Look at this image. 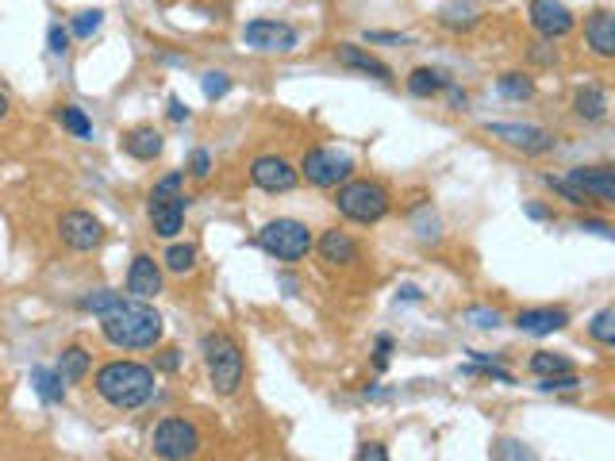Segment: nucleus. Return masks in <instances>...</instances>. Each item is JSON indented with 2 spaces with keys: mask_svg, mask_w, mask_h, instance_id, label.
Masks as SVG:
<instances>
[{
  "mask_svg": "<svg viewBox=\"0 0 615 461\" xmlns=\"http://www.w3.org/2000/svg\"><path fill=\"white\" fill-rule=\"evenodd\" d=\"M531 373L535 377H562V373H573V362L566 354H550V350H539L531 358Z\"/></svg>",
  "mask_w": 615,
  "mask_h": 461,
  "instance_id": "29",
  "label": "nucleus"
},
{
  "mask_svg": "<svg viewBox=\"0 0 615 461\" xmlns=\"http://www.w3.org/2000/svg\"><path fill=\"white\" fill-rule=\"evenodd\" d=\"M389 350H393V339H389V335H381V339H377V369H385V365H389Z\"/></svg>",
  "mask_w": 615,
  "mask_h": 461,
  "instance_id": "44",
  "label": "nucleus"
},
{
  "mask_svg": "<svg viewBox=\"0 0 615 461\" xmlns=\"http://www.w3.org/2000/svg\"><path fill=\"white\" fill-rule=\"evenodd\" d=\"M542 185H546V189H554V193L562 196L566 204H573V208H592V200H589V196H581V193H577V189L569 185L566 177H554V173H542Z\"/></svg>",
  "mask_w": 615,
  "mask_h": 461,
  "instance_id": "32",
  "label": "nucleus"
},
{
  "mask_svg": "<svg viewBox=\"0 0 615 461\" xmlns=\"http://www.w3.org/2000/svg\"><path fill=\"white\" fill-rule=\"evenodd\" d=\"M58 123H62L74 139H93V123H89V116H85L77 104H62V108H58Z\"/></svg>",
  "mask_w": 615,
  "mask_h": 461,
  "instance_id": "30",
  "label": "nucleus"
},
{
  "mask_svg": "<svg viewBox=\"0 0 615 461\" xmlns=\"http://www.w3.org/2000/svg\"><path fill=\"white\" fill-rule=\"evenodd\" d=\"M316 250H320L323 266L331 269H346L358 262V243L346 235V231H339V227H331V231H323L320 243H316Z\"/></svg>",
  "mask_w": 615,
  "mask_h": 461,
  "instance_id": "18",
  "label": "nucleus"
},
{
  "mask_svg": "<svg viewBox=\"0 0 615 461\" xmlns=\"http://www.w3.org/2000/svg\"><path fill=\"white\" fill-rule=\"evenodd\" d=\"M585 47L596 54V58H615V16L612 8H596L589 12V20H585Z\"/></svg>",
  "mask_w": 615,
  "mask_h": 461,
  "instance_id": "16",
  "label": "nucleus"
},
{
  "mask_svg": "<svg viewBox=\"0 0 615 461\" xmlns=\"http://www.w3.org/2000/svg\"><path fill=\"white\" fill-rule=\"evenodd\" d=\"M585 381L577 373H562V377H539V392H569V389H581Z\"/></svg>",
  "mask_w": 615,
  "mask_h": 461,
  "instance_id": "36",
  "label": "nucleus"
},
{
  "mask_svg": "<svg viewBox=\"0 0 615 461\" xmlns=\"http://www.w3.org/2000/svg\"><path fill=\"white\" fill-rule=\"evenodd\" d=\"M439 24L450 27V31H466V27L477 24V16H473V8H443Z\"/></svg>",
  "mask_w": 615,
  "mask_h": 461,
  "instance_id": "35",
  "label": "nucleus"
},
{
  "mask_svg": "<svg viewBox=\"0 0 615 461\" xmlns=\"http://www.w3.org/2000/svg\"><path fill=\"white\" fill-rule=\"evenodd\" d=\"M208 173H212V154H208V150H193V154H189V177L204 181Z\"/></svg>",
  "mask_w": 615,
  "mask_h": 461,
  "instance_id": "39",
  "label": "nucleus"
},
{
  "mask_svg": "<svg viewBox=\"0 0 615 461\" xmlns=\"http://www.w3.org/2000/svg\"><path fill=\"white\" fill-rule=\"evenodd\" d=\"M281 289L289 292V296H296V281H293V277H281Z\"/></svg>",
  "mask_w": 615,
  "mask_h": 461,
  "instance_id": "49",
  "label": "nucleus"
},
{
  "mask_svg": "<svg viewBox=\"0 0 615 461\" xmlns=\"http://www.w3.org/2000/svg\"><path fill=\"white\" fill-rule=\"evenodd\" d=\"M100 335L116 350H150L162 339V316L147 300H123L108 316H100Z\"/></svg>",
  "mask_w": 615,
  "mask_h": 461,
  "instance_id": "2",
  "label": "nucleus"
},
{
  "mask_svg": "<svg viewBox=\"0 0 615 461\" xmlns=\"http://www.w3.org/2000/svg\"><path fill=\"white\" fill-rule=\"evenodd\" d=\"M466 319L473 327H481V331L500 327V312H496V308H466Z\"/></svg>",
  "mask_w": 615,
  "mask_h": 461,
  "instance_id": "37",
  "label": "nucleus"
},
{
  "mask_svg": "<svg viewBox=\"0 0 615 461\" xmlns=\"http://www.w3.org/2000/svg\"><path fill=\"white\" fill-rule=\"evenodd\" d=\"M181 365V354L177 350H162V358H158V369H166V373H173Z\"/></svg>",
  "mask_w": 615,
  "mask_h": 461,
  "instance_id": "46",
  "label": "nucleus"
},
{
  "mask_svg": "<svg viewBox=\"0 0 615 461\" xmlns=\"http://www.w3.org/2000/svg\"><path fill=\"white\" fill-rule=\"evenodd\" d=\"M516 327L523 335L542 339V335H554V331L569 327V312L566 308H527V312H519L516 316Z\"/></svg>",
  "mask_w": 615,
  "mask_h": 461,
  "instance_id": "19",
  "label": "nucleus"
},
{
  "mask_svg": "<svg viewBox=\"0 0 615 461\" xmlns=\"http://www.w3.org/2000/svg\"><path fill=\"white\" fill-rule=\"evenodd\" d=\"M243 43L250 50H262V54H289V50H296L300 35L285 20H250L243 27Z\"/></svg>",
  "mask_w": 615,
  "mask_h": 461,
  "instance_id": "10",
  "label": "nucleus"
},
{
  "mask_svg": "<svg viewBox=\"0 0 615 461\" xmlns=\"http://www.w3.org/2000/svg\"><path fill=\"white\" fill-rule=\"evenodd\" d=\"M58 239L70 250H77V254H89V250H97L104 243V223L93 212L74 208V212H66V216L58 219Z\"/></svg>",
  "mask_w": 615,
  "mask_h": 461,
  "instance_id": "11",
  "label": "nucleus"
},
{
  "mask_svg": "<svg viewBox=\"0 0 615 461\" xmlns=\"http://www.w3.org/2000/svg\"><path fill=\"white\" fill-rule=\"evenodd\" d=\"M335 208L350 223H381L389 216L393 200L385 193V185H377V181H346L335 189Z\"/></svg>",
  "mask_w": 615,
  "mask_h": 461,
  "instance_id": "5",
  "label": "nucleus"
},
{
  "mask_svg": "<svg viewBox=\"0 0 615 461\" xmlns=\"http://www.w3.org/2000/svg\"><path fill=\"white\" fill-rule=\"evenodd\" d=\"M492 458L496 461H539V454H535L523 438H496V442H492Z\"/></svg>",
  "mask_w": 615,
  "mask_h": 461,
  "instance_id": "28",
  "label": "nucleus"
},
{
  "mask_svg": "<svg viewBox=\"0 0 615 461\" xmlns=\"http://www.w3.org/2000/svg\"><path fill=\"white\" fill-rule=\"evenodd\" d=\"M200 93H204V100H223L231 93V77L223 70H208L200 77Z\"/></svg>",
  "mask_w": 615,
  "mask_h": 461,
  "instance_id": "34",
  "label": "nucleus"
},
{
  "mask_svg": "<svg viewBox=\"0 0 615 461\" xmlns=\"http://www.w3.org/2000/svg\"><path fill=\"white\" fill-rule=\"evenodd\" d=\"M200 354H204V369H208L212 389L220 396H235L246 377V358L239 350V342L231 339L227 331H208L200 339Z\"/></svg>",
  "mask_w": 615,
  "mask_h": 461,
  "instance_id": "3",
  "label": "nucleus"
},
{
  "mask_svg": "<svg viewBox=\"0 0 615 461\" xmlns=\"http://www.w3.org/2000/svg\"><path fill=\"white\" fill-rule=\"evenodd\" d=\"M369 43H400V47H408L412 39L408 35H396V31H366Z\"/></svg>",
  "mask_w": 615,
  "mask_h": 461,
  "instance_id": "42",
  "label": "nucleus"
},
{
  "mask_svg": "<svg viewBox=\"0 0 615 461\" xmlns=\"http://www.w3.org/2000/svg\"><path fill=\"white\" fill-rule=\"evenodd\" d=\"M527 16H531V27L539 31L542 39H566L569 31H573V12H569L562 0H531V8H527Z\"/></svg>",
  "mask_w": 615,
  "mask_h": 461,
  "instance_id": "14",
  "label": "nucleus"
},
{
  "mask_svg": "<svg viewBox=\"0 0 615 461\" xmlns=\"http://www.w3.org/2000/svg\"><path fill=\"white\" fill-rule=\"evenodd\" d=\"M54 369H58V377H62L66 385H81V381L89 377V369H93V354H89L85 346H66Z\"/></svg>",
  "mask_w": 615,
  "mask_h": 461,
  "instance_id": "22",
  "label": "nucleus"
},
{
  "mask_svg": "<svg viewBox=\"0 0 615 461\" xmlns=\"http://www.w3.org/2000/svg\"><path fill=\"white\" fill-rule=\"evenodd\" d=\"M258 246L277 262H300V258H308L316 239H312L308 223H300V219H270L258 231Z\"/></svg>",
  "mask_w": 615,
  "mask_h": 461,
  "instance_id": "6",
  "label": "nucleus"
},
{
  "mask_svg": "<svg viewBox=\"0 0 615 461\" xmlns=\"http://www.w3.org/2000/svg\"><path fill=\"white\" fill-rule=\"evenodd\" d=\"M31 385H35V392H39L43 404H62V400H66V381L58 377V369L35 365V369H31Z\"/></svg>",
  "mask_w": 615,
  "mask_h": 461,
  "instance_id": "24",
  "label": "nucleus"
},
{
  "mask_svg": "<svg viewBox=\"0 0 615 461\" xmlns=\"http://www.w3.org/2000/svg\"><path fill=\"white\" fill-rule=\"evenodd\" d=\"M97 396L116 412H135L154 396V369L143 362H104L93 377Z\"/></svg>",
  "mask_w": 615,
  "mask_h": 461,
  "instance_id": "1",
  "label": "nucleus"
},
{
  "mask_svg": "<svg viewBox=\"0 0 615 461\" xmlns=\"http://www.w3.org/2000/svg\"><path fill=\"white\" fill-rule=\"evenodd\" d=\"M47 43H50V54H66L70 50V27H62V24H50V31H47Z\"/></svg>",
  "mask_w": 615,
  "mask_h": 461,
  "instance_id": "38",
  "label": "nucleus"
},
{
  "mask_svg": "<svg viewBox=\"0 0 615 461\" xmlns=\"http://www.w3.org/2000/svg\"><path fill=\"white\" fill-rule=\"evenodd\" d=\"M335 58H339V66H346V70H354V73H366L373 81H385V85L393 81V70H389L381 58H373L366 47H358V43H339Z\"/></svg>",
  "mask_w": 615,
  "mask_h": 461,
  "instance_id": "17",
  "label": "nucleus"
},
{
  "mask_svg": "<svg viewBox=\"0 0 615 461\" xmlns=\"http://www.w3.org/2000/svg\"><path fill=\"white\" fill-rule=\"evenodd\" d=\"M527 216L531 219H550V212H546L542 204H527Z\"/></svg>",
  "mask_w": 615,
  "mask_h": 461,
  "instance_id": "48",
  "label": "nucleus"
},
{
  "mask_svg": "<svg viewBox=\"0 0 615 461\" xmlns=\"http://www.w3.org/2000/svg\"><path fill=\"white\" fill-rule=\"evenodd\" d=\"M123 300H127V296H123V292H112V289H97V292H85V296H81V300H77V308H81V312H93V316H108V312H112V308H120Z\"/></svg>",
  "mask_w": 615,
  "mask_h": 461,
  "instance_id": "26",
  "label": "nucleus"
},
{
  "mask_svg": "<svg viewBox=\"0 0 615 461\" xmlns=\"http://www.w3.org/2000/svg\"><path fill=\"white\" fill-rule=\"evenodd\" d=\"M589 335L600 346H615V308H600L589 323Z\"/></svg>",
  "mask_w": 615,
  "mask_h": 461,
  "instance_id": "31",
  "label": "nucleus"
},
{
  "mask_svg": "<svg viewBox=\"0 0 615 461\" xmlns=\"http://www.w3.org/2000/svg\"><path fill=\"white\" fill-rule=\"evenodd\" d=\"M577 231H592V235H600V239H615V227L612 223H604V219H577Z\"/></svg>",
  "mask_w": 615,
  "mask_h": 461,
  "instance_id": "40",
  "label": "nucleus"
},
{
  "mask_svg": "<svg viewBox=\"0 0 615 461\" xmlns=\"http://www.w3.org/2000/svg\"><path fill=\"white\" fill-rule=\"evenodd\" d=\"M400 300H412V304H416V300H423V292H419L416 285H404V289H400Z\"/></svg>",
  "mask_w": 615,
  "mask_h": 461,
  "instance_id": "47",
  "label": "nucleus"
},
{
  "mask_svg": "<svg viewBox=\"0 0 615 461\" xmlns=\"http://www.w3.org/2000/svg\"><path fill=\"white\" fill-rule=\"evenodd\" d=\"M162 146H166V139H162L154 127H131V131L123 135V150H127L135 162H154V158L162 154Z\"/></svg>",
  "mask_w": 615,
  "mask_h": 461,
  "instance_id": "20",
  "label": "nucleus"
},
{
  "mask_svg": "<svg viewBox=\"0 0 615 461\" xmlns=\"http://www.w3.org/2000/svg\"><path fill=\"white\" fill-rule=\"evenodd\" d=\"M296 173H304V181L316 185V189H339L354 173V158L335 150V146H312V150H304Z\"/></svg>",
  "mask_w": 615,
  "mask_h": 461,
  "instance_id": "7",
  "label": "nucleus"
},
{
  "mask_svg": "<svg viewBox=\"0 0 615 461\" xmlns=\"http://www.w3.org/2000/svg\"><path fill=\"white\" fill-rule=\"evenodd\" d=\"M573 112L581 116L585 123H600L608 120V93L600 89V85H581L577 93H573Z\"/></svg>",
  "mask_w": 615,
  "mask_h": 461,
  "instance_id": "21",
  "label": "nucleus"
},
{
  "mask_svg": "<svg viewBox=\"0 0 615 461\" xmlns=\"http://www.w3.org/2000/svg\"><path fill=\"white\" fill-rule=\"evenodd\" d=\"M485 135L496 139V143L512 146V150H523V154H531V158H539V154H550L558 139L546 131V127H535V123H485Z\"/></svg>",
  "mask_w": 615,
  "mask_h": 461,
  "instance_id": "9",
  "label": "nucleus"
},
{
  "mask_svg": "<svg viewBox=\"0 0 615 461\" xmlns=\"http://www.w3.org/2000/svg\"><path fill=\"white\" fill-rule=\"evenodd\" d=\"M100 24H104V12H100V8H85V12H77L74 20H70V35H77V39H93L100 31Z\"/></svg>",
  "mask_w": 615,
  "mask_h": 461,
  "instance_id": "33",
  "label": "nucleus"
},
{
  "mask_svg": "<svg viewBox=\"0 0 615 461\" xmlns=\"http://www.w3.org/2000/svg\"><path fill=\"white\" fill-rule=\"evenodd\" d=\"M496 93L504 100H531L535 97V81H531L527 73H500Z\"/></svg>",
  "mask_w": 615,
  "mask_h": 461,
  "instance_id": "25",
  "label": "nucleus"
},
{
  "mask_svg": "<svg viewBox=\"0 0 615 461\" xmlns=\"http://www.w3.org/2000/svg\"><path fill=\"white\" fill-rule=\"evenodd\" d=\"M185 208H189V196H185V170L166 173V177L150 189V204H147L154 235H158V239H177L181 227H185Z\"/></svg>",
  "mask_w": 615,
  "mask_h": 461,
  "instance_id": "4",
  "label": "nucleus"
},
{
  "mask_svg": "<svg viewBox=\"0 0 615 461\" xmlns=\"http://www.w3.org/2000/svg\"><path fill=\"white\" fill-rule=\"evenodd\" d=\"M4 116H8V97L0 93V120H4Z\"/></svg>",
  "mask_w": 615,
  "mask_h": 461,
  "instance_id": "50",
  "label": "nucleus"
},
{
  "mask_svg": "<svg viewBox=\"0 0 615 461\" xmlns=\"http://www.w3.org/2000/svg\"><path fill=\"white\" fill-rule=\"evenodd\" d=\"M150 450L158 454L162 461H189L200 450V431L197 423L181 419V415H170L154 427L150 435Z\"/></svg>",
  "mask_w": 615,
  "mask_h": 461,
  "instance_id": "8",
  "label": "nucleus"
},
{
  "mask_svg": "<svg viewBox=\"0 0 615 461\" xmlns=\"http://www.w3.org/2000/svg\"><path fill=\"white\" fill-rule=\"evenodd\" d=\"M446 85H450V77H446L443 70H435V66H419V70L408 73V93L419 100L439 97Z\"/></svg>",
  "mask_w": 615,
  "mask_h": 461,
  "instance_id": "23",
  "label": "nucleus"
},
{
  "mask_svg": "<svg viewBox=\"0 0 615 461\" xmlns=\"http://www.w3.org/2000/svg\"><path fill=\"white\" fill-rule=\"evenodd\" d=\"M162 292V266L150 254H135V262L127 269V296L131 300H154Z\"/></svg>",
  "mask_w": 615,
  "mask_h": 461,
  "instance_id": "15",
  "label": "nucleus"
},
{
  "mask_svg": "<svg viewBox=\"0 0 615 461\" xmlns=\"http://www.w3.org/2000/svg\"><path fill=\"white\" fill-rule=\"evenodd\" d=\"M566 181L581 196H589L592 204L612 208L615 204V170L612 166H577L566 173Z\"/></svg>",
  "mask_w": 615,
  "mask_h": 461,
  "instance_id": "13",
  "label": "nucleus"
},
{
  "mask_svg": "<svg viewBox=\"0 0 615 461\" xmlns=\"http://www.w3.org/2000/svg\"><path fill=\"white\" fill-rule=\"evenodd\" d=\"M358 461H389V450H385L381 442H362V450H358Z\"/></svg>",
  "mask_w": 615,
  "mask_h": 461,
  "instance_id": "41",
  "label": "nucleus"
},
{
  "mask_svg": "<svg viewBox=\"0 0 615 461\" xmlns=\"http://www.w3.org/2000/svg\"><path fill=\"white\" fill-rule=\"evenodd\" d=\"M166 269L170 273H177V277H185V273H193L197 269V246L193 243H173L170 250H166Z\"/></svg>",
  "mask_w": 615,
  "mask_h": 461,
  "instance_id": "27",
  "label": "nucleus"
},
{
  "mask_svg": "<svg viewBox=\"0 0 615 461\" xmlns=\"http://www.w3.org/2000/svg\"><path fill=\"white\" fill-rule=\"evenodd\" d=\"M296 181H300V173L281 154H262V158L250 162V185L262 189V193H293Z\"/></svg>",
  "mask_w": 615,
  "mask_h": 461,
  "instance_id": "12",
  "label": "nucleus"
},
{
  "mask_svg": "<svg viewBox=\"0 0 615 461\" xmlns=\"http://www.w3.org/2000/svg\"><path fill=\"white\" fill-rule=\"evenodd\" d=\"M170 120H173V123H185V120H189V104H185L181 97H170Z\"/></svg>",
  "mask_w": 615,
  "mask_h": 461,
  "instance_id": "43",
  "label": "nucleus"
},
{
  "mask_svg": "<svg viewBox=\"0 0 615 461\" xmlns=\"http://www.w3.org/2000/svg\"><path fill=\"white\" fill-rule=\"evenodd\" d=\"M443 93H450V108H454V112H462V108H466V93H462V89H458V85H454V81H450V85H446Z\"/></svg>",
  "mask_w": 615,
  "mask_h": 461,
  "instance_id": "45",
  "label": "nucleus"
}]
</instances>
